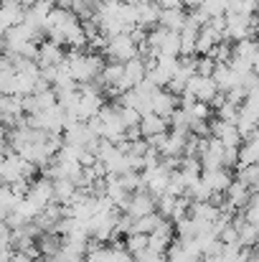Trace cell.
<instances>
[{
  "mask_svg": "<svg viewBox=\"0 0 259 262\" xmlns=\"http://www.w3.org/2000/svg\"><path fill=\"white\" fill-rule=\"evenodd\" d=\"M36 171H38V168H36L31 161H26L20 153L10 150V153H5V158L0 161V183H8V186L31 183Z\"/></svg>",
  "mask_w": 259,
  "mask_h": 262,
  "instance_id": "cell-1",
  "label": "cell"
},
{
  "mask_svg": "<svg viewBox=\"0 0 259 262\" xmlns=\"http://www.w3.org/2000/svg\"><path fill=\"white\" fill-rule=\"evenodd\" d=\"M23 199H26L31 206H36V209L41 211L43 206H49V204L54 201V178H49V176L33 178Z\"/></svg>",
  "mask_w": 259,
  "mask_h": 262,
  "instance_id": "cell-2",
  "label": "cell"
},
{
  "mask_svg": "<svg viewBox=\"0 0 259 262\" xmlns=\"http://www.w3.org/2000/svg\"><path fill=\"white\" fill-rule=\"evenodd\" d=\"M23 117H26L23 97H20V94L0 92V122H5L8 127H13V125H15V122H20Z\"/></svg>",
  "mask_w": 259,
  "mask_h": 262,
  "instance_id": "cell-3",
  "label": "cell"
},
{
  "mask_svg": "<svg viewBox=\"0 0 259 262\" xmlns=\"http://www.w3.org/2000/svg\"><path fill=\"white\" fill-rule=\"evenodd\" d=\"M64 59H66V54H64V46H61V43H56V41H51V38H46V41H41V43H38L36 61H38V67H41V69L59 67Z\"/></svg>",
  "mask_w": 259,
  "mask_h": 262,
  "instance_id": "cell-4",
  "label": "cell"
},
{
  "mask_svg": "<svg viewBox=\"0 0 259 262\" xmlns=\"http://www.w3.org/2000/svg\"><path fill=\"white\" fill-rule=\"evenodd\" d=\"M26 5L20 0H3L0 3V28L8 31V28H15L26 20Z\"/></svg>",
  "mask_w": 259,
  "mask_h": 262,
  "instance_id": "cell-5",
  "label": "cell"
},
{
  "mask_svg": "<svg viewBox=\"0 0 259 262\" xmlns=\"http://www.w3.org/2000/svg\"><path fill=\"white\" fill-rule=\"evenodd\" d=\"M168 127H171V120H166L155 112H148L140 117V138H145V140H153V138L168 133Z\"/></svg>",
  "mask_w": 259,
  "mask_h": 262,
  "instance_id": "cell-6",
  "label": "cell"
},
{
  "mask_svg": "<svg viewBox=\"0 0 259 262\" xmlns=\"http://www.w3.org/2000/svg\"><path fill=\"white\" fill-rule=\"evenodd\" d=\"M79 193V186L77 181L72 178H54V201L61 204V206H69Z\"/></svg>",
  "mask_w": 259,
  "mask_h": 262,
  "instance_id": "cell-7",
  "label": "cell"
},
{
  "mask_svg": "<svg viewBox=\"0 0 259 262\" xmlns=\"http://www.w3.org/2000/svg\"><path fill=\"white\" fill-rule=\"evenodd\" d=\"M20 199H23V196H20V193H15L8 183H0V216L5 219V216H8L18 204H20Z\"/></svg>",
  "mask_w": 259,
  "mask_h": 262,
  "instance_id": "cell-8",
  "label": "cell"
},
{
  "mask_svg": "<svg viewBox=\"0 0 259 262\" xmlns=\"http://www.w3.org/2000/svg\"><path fill=\"white\" fill-rule=\"evenodd\" d=\"M203 3H206V0H180V5H183V8H188V10H198Z\"/></svg>",
  "mask_w": 259,
  "mask_h": 262,
  "instance_id": "cell-9",
  "label": "cell"
},
{
  "mask_svg": "<svg viewBox=\"0 0 259 262\" xmlns=\"http://www.w3.org/2000/svg\"><path fill=\"white\" fill-rule=\"evenodd\" d=\"M3 158H5V148L0 145V161H3Z\"/></svg>",
  "mask_w": 259,
  "mask_h": 262,
  "instance_id": "cell-10",
  "label": "cell"
}]
</instances>
